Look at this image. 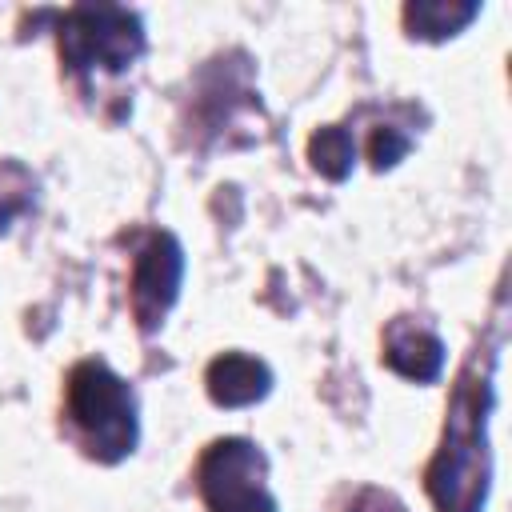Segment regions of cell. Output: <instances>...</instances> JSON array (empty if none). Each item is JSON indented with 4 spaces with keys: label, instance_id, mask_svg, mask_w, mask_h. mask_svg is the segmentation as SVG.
I'll return each instance as SVG.
<instances>
[{
    "label": "cell",
    "instance_id": "cell-1",
    "mask_svg": "<svg viewBox=\"0 0 512 512\" xmlns=\"http://www.w3.org/2000/svg\"><path fill=\"white\" fill-rule=\"evenodd\" d=\"M64 436L92 460L116 464L140 440L136 396L104 360H80L64 384Z\"/></svg>",
    "mask_w": 512,
    "mask_h": 512
},
{
    "label": "cell",
    "instance_id": "cell-2",
    "mask_svg": "<svg viewBox=\"0 0 512 512\" xmlns=\"http://www.w3.org/2000/svg\"><path fill=\"white\" fill-rule=\"evenodd\" d=\"M56 40L72 76H116L144 52V24L116 4H76L56 12Z\"/></svg>",
    "mask_w": 512,
    "mask_h": 512
},
{
    "label": "cell",
    "instance_id": "cell-3",
    "mask_svg": "<svg viewBox=\"0 0 512 512\" xmlns=\"http://www.w3.org/2000/svg\"><path fill=\"white\" fill-rule=\"evenodd\" d=\"M196 492L208 512H280L268 492V460L244 436L212 440L200 452Z\"/></svg>",
    "mask_w": 512,
    "mask_h": 512
},
{
    "label": "cell",
    "instance_id": "cell-4",
    "mask_svg": "<svg viewBox=\"0 0 512 512\" xmlns=\"http://www.w3.org/2000/svg\"><path fill=\"white\" fill-rule=\"evenodd\" d=\"M184 280V248L172 232H148L144 244L132 256V280H128V300L140 332H156L168 316V308L180 296Z\"/></svg>",
    "mask_w": 512,
    "mask_h": 512
},
{
    "label": "cell",
    "instance_id": "cell-5",
    "mask_svg": "<svg viewBox=\"0 0 512 512\" xmlns=\"http://www.w3.org/2000/svg\"><path fill=\"white\" fill-rule=\"evenodd\" d=\"M380 360L392 372H400L404 380L432 384L440 376V368H444V344H440V336L432 328L400 316V320H392L384 328V352H380Z\"/></svg>",
    "mask_w": 512,
    "mask_h": 512
},
{
    "label": "cell",
    "instance_id": "cell-6",
    "mask_svg": "<svg viewBox=\"0 0 512 512\" xmlns=\"http://www.w3.org/2000/svg\"><path fill=\"white\" fill-rule=\"evenodd\" d=\"M204 384H208V396L220 408H244V404H256V400L268 396L272 368L264 360L248 356V352H224L208 364Z\"/></svg>",
    "mask_w": 512,
    "mask_h": 512
},
{
    "label": "cell",
    "instance_id": "cell-7",
    "mask_svg": "<svg viewBox=\"0 0 512 512\" xmlns=\"http://www.w3.org/2000/svg\"><path fill=\"white\" fill-rule=\"evenodd\" d=\"M476 12H480L476 4H408L404 8V24H408V36L444 40V36L460 32Z\"/></svg>",
    "mask_w": 512,
    "mask_h": 512
},
{
    "label": "cell",
    "instance_id": "cell-8",
    "mask_svg": "<svg viewBox=\"0 0 512 512\" xmlns=\"http://www.w3.org/2000/svg\"><path fill=\"white\" fill-rule=\"evenodd\" d=\"M308 160L316 172H324L328 180H344L352 172V160H356V144H352V132L348 128H320L312 140H308Z\"/></svg>",
    "mask_w": 512,
    "mask_h": 512
},
{
    "label": "cell",
    "instance_id": "cell-9",
    "mask_svg": "<svg viewBox=\"0 0 512 512\" xmlns=\"http://www.w3.org/2000/svg\"><path fill=\"white\" fill-rule=\"evenodd\" d=\"M32 204H36V176H32L24 164L4 160V164H0V232H4L16 216H24Z\"/></svg>",
    "mask_w": 512,
    "mask_h": 512
},
{
    "label": "cell",
    "instance_id": "cell-10",
    "mask_svg": "<svg viewBox=\"0 0 512 512\" xmlns=\"http://www.w3.org/2000/svg\"><path fill=\"white\" fill-rule=\"evenodd\" d=\"M404 152H408V136L400 128H392V124H376L372 128V136H368V160L376 168H392Z\"/></svg>",
    "mask_w": 512,
    "mask_h": 512
},
{
    "label": "cell",
    "instance_id": "cell-11",
    "mask_svg": "<svg viewBox=\"0 0 512 512\" xmlns=\"http://www.w3.org/2000/svg\"><path fill=\"white\" fill-rule=\"evenodd\" d=\"M348 512H408L392 492H384V488H364L352 504H348Z\"/></svg>",
    "mask_w": 512,
    "mask_h": 512
}]
</instances>
